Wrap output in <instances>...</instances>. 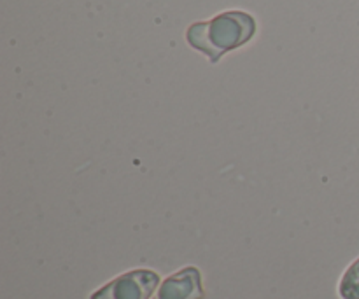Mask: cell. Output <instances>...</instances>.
I'll return each instance as SVG.
<instances>
[{"label":"cell","mask_w":359,"mask_h":299,"mask_svg":"<svg viewBox=\"0 0 359 299\" xmlns=\"http://www.w3.org/2000/svg\"><path fill=\"white\" fill-rule=\"evenodd\" d=\"M160 282V275L151 270H133L116 277L90 299H149Z\"/></svg>","instance_id":"7a4b0ae2"},{"label":"cell","mask_w":359,"mask_h":299,"mask_svg":"<svg viewBox=\"0 0 359 299\" xmlns=\"http://www.w3.org/2000/svg\"><path fill=\"white\" fill-rule=\"evenodd\" d=\"M205 293L202 287V275H200L198 268H188L181 270V272L174 273L168 277L161 287L158 289L154 299H203Z\"/></svg>","instance_id":"3957f363"},{"label":"cell","mask_w":359,"mask_h":299,"mask_svg":"<svg viewBox=\"0 0 359 299\" xmlns=\"http://www.w3.org/2000/svg\"><path fill=\"white\" fill-rule=\"evenodd\" d=\"M255 34L256 21L251 14L228 11L210 21L193 23L186 32V39L189 46L202 51L210 63H217L223 55L248 44Z\"/></svg>","instance_id":"6da1fadb"},{"label":"cell","mask_w":359,"mask_h":299,"mask_svg":"<svg viewBox=\"0 0 359 299\" xmlns=\"http://www.w3.org/2000/svg\"><path fill=\"white\" fill-rule=\"evenodd\" d=\"M339 294L342 299H359V258L342 275Z\"/></svg>","instance_id":"277c9868"}]
</instances>
